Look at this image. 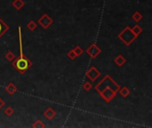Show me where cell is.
Wrapping results in <instances>:
<instances>
[{
  "label": "cell",
  "instance_id": "6da1fadb",
  "mask_svg": "<svg viewBox=\"0 0 152 128\" xmlns=\"http://www.w3.org/2000/svg\"><path fill=\"white\" fill-rule=\"evenodd\" d=\"M30 65H31V64H30V62H28V60H27V59L23 58L22 56L20 59H18V60L14 62V67H15L21 73L25 72V71L28 70V68L30 67Z\"/></svg>",
  "mask_w": 152,
  "mask_h": 128
},
{
  "label": "cell",
  "instance_id": "7a4b0ae2",
  "mask_svg": "<svg viewBox=\"0 0 152 128\" xmlns=\"http://www.w3.org/2000/svg\"><path fill=\"white\" fill-rule=\"evenodd\" d=\"M6 29H7V27L5 25V23L2 21H0V36H1Z\"/></svg>",
  "mask_w": 152,
  "mask_h": 128
}]
</instances>
